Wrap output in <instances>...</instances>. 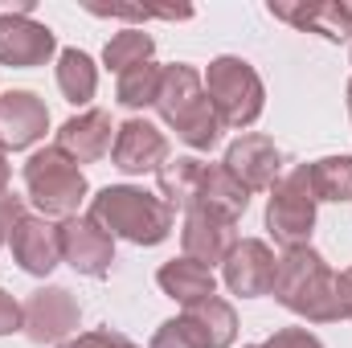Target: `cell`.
<instances>
[{
    "label": "cell",
    "mask_w": 352,
    "mask_h": 348,
    "mask_svg": "<svg viewBox=\"0 0 352 348\" xmlns=\"http://www.w3.org/2000/svg\"><path fill=\"white\" fill-rule=\"evenodd\" d=\"M274 303L287 307L291 316L307 324H340L344 316V295H340V270H332L328 259L311 246L283 250L278 274L270 287Z\"/></svg>",
    "instance_id": "cell-1"
},
{
    "label": "cell",
    "mask_w": 352,
    "mask_h": 348,
    "mask_svg": "<svg viewBox=\"0 0 352 348\" xmlns=\"http://www.w3.org/2000/svg\"><path fill=\"white\" fill-rule=\"evenodd\" d=\"M90 221H98L111 238H123L131 246H160L176 226V213L164 205L160 193H148L140 184H107L90 197Z\"/></svg>",
    "instance_id": "cell-2"
},
{
    "label": "cell",
    "mask_w": 352,
    "mask_h": 348,
    "mask_svg": "<svg viewBox=\"0 0 352 348\" xmlns=\"http://www.w3.org/2000/svg\"><path fill=\"white\" fill-rule=\"evenodd\" d=\"M156 111L164 119V127H173L176 140L188 144L192 152H213L221 144V119L205 94V78L197 66H184L173 62L164 66V78H160V94H156Z\"/></svg>",
    "instance_id": "cell-3"
},
{
    "label": "cell",
    "mask_w": 352,
    "mask_h": 348,
    "mask_svg": "<svg viewBox=\"0 0 352 348\" xmlns=\"http://www.w3.org/2000/svg\"><path fill=\"white\" fill-rule=\"evenodd\" d=\"M21 180H25V201H33V209L41 217H74L78 205L87 201L90 184H87V173L54 144V148H41L25 160L21 168Z\"/></svg>",
    "instance_id": "cell-4"
},
{
    "label": "cell",
    "mask_w": 352,
    "mask_h": 348,
    "mask_svg": "<svg viewBox=\"0 0 352 348\" xmlns=\"http://www.w3.org/2000/svg\"><path fill=\"white\" fill-rule=\"evenodd\" d=\"M205 78V94L221 119V127H234V131H246L258 123L266 107V87L258 78V70L246 62V58H234V54H221L209 62V70L201 74Z\"/></svg>",
    "instance_id": "cell-5"
},
{
    "label": "cell",
    "mask_w": 352,
    "mask_h": 348,
    "mask_svg": "<svg viewBox=\"0 0 352 348\" xmlns=\"http://www.w3.org/2000/svg\"><path fill=\"white\" fill-rule=\"evenodd\" d=\"M316 193L307 184V164L283 173V180L270 188L266 201V234L283 246V250H299L311 246V230H316Z\"/></svg>",
    "instance_id": "cell-6"
},
{
    "label": "cell",
    "mask_w": 352,
    "mask_h": 348,
    "mask_svg": "<svg viewBox=\"0 0 352 348\" xmlns=\"http://www.w3.org/2000/svg\"><path fill=\"white\" fill-rule=\"evenodd\" d=\"M78 320L82 307L66 287H37L25 299V336L33 345H62L70 336H78Z\"/></svg>",
    "instance_id": "cell-7"
},
{
    "label": "cell",
    "mask_w": 352,
    "mask_h": 348,
    "mask_svg": "<svg viewBox=\"0 0 352 348\" xmlns=\"http://www.w3.org/2000/svg\"><path fill=\"white\" fill-rule=\"evenodd\" d=\"M58 54V33L33 12H0V66L8 70H37Z\"/></svg>",
    "instance_id": "cell-8"
},
{
    "label": "cell",
    "mask_w": 352,
    "mask_h": 348,
    "mask_svg": "<svg viewBox=\"0 0 352 348\" xmlns=\"http://www.w3.org/2000/svg\"><path fill=\"white\" fill-rule=\"evenodd\" d=\"M230 176L246 188V193H270L278 180H283V164H287V156H283V148L263 135V131H246V135H238L230 148H226V160H221Z\"/></svg>",
    "instance_id": "cell-9"
},
{
    "label": "cell",
    "mask_w": 352,
    "mask_h": 348,
    "mask_svg": "<svg viewBox=\"0 0 352 348\" xmlns=\"http://www.w3.org/2000/svg\"><path fill=\"white\" fill-rule=\"evenodd\" d=\"M168 135L152 123V119H123L115 127V144H111V164L127 176H144V173H160L168 164Z\"/></svg>",
    "instance_id": "cell-10"
},
{
    "label": "cell",
    "mask_w": 352,
    "mask_h": 348,
    "mask_svg": "<svg viewBox=\"0 0 352 348\" xmlns=\"http://www.w3.org/2000/svg\"><path fill=\"white\" fill-rule=\"evenodd\" d=\"M274 274H278V259L263 238H238V246L221 262V283L230 287V295H242V299L270 295Z\"/></svg>",
    "instance_id": "cell-11"
},
{
    "label": "cell",
    "mask_w": 352,
    "mask_h": 348,
    "mask_svg": "<svg viewBox=\"0 0 352 348\" xmlns=\"http://www.w3.org/2000/svg\"><path fill=\"white\" fill-rule=\"evenodd\" d=\"M58 234H62V262L74 266L78 274L87 279H107L111 274V262H115V238L90 221V217H66L58 221Z\"/></svg>",
    "instance_id": "cell-12"
},
{
    "label": "cell",
    "mask_w": 352,
    "mask_h": 348,
    "mask_svg": "<svg viewBox=\"0 0 352 348\" xmlns=\"http://www.w3.org/2000/svg\"><path fill=\"white\" fill-rule=\"evenodd\" d=\"M8 250H12V262L25 274L45 279V274H54L62 266V234H58V226L50 217L25 213L8 234Z\"/></svg>",
    "instance_id": "cell-13"
},
{
    "label": "cell",
    "mask_w": 352,
    "mask_h": 348,
    "mask_svg": "<svg viewBox=\"0 0 352 348\" xmlns=\"http://www.w3.org/2000/svg\"><path fill=\"white\" fill-rule=\"evenodd\" d=\"M50 131V111L33 90H8L0 94V148L25 152Z\"/></svg>",
    "instance_id": "cell-14"
},
{
    "label": "cell",
    "mask_w": 352,
    "mask_h": 348,
    "mask_svg": "<svg viewBox=\"0 0 352 348\" xmlns=\"http://www.w3.org/2000/svg\"><path fill=\"white\" fill-rule=\"evenodd\" d=\"M180 246H184V259H192L213 270L238 246V230H234V221L213 217V213H205V209L192 205L184 213V226H180Z\"/></svg>",
    "instance_id": "cell-15"
},
{
    "label": "cell",
    "mask_w": 352,
    "mask_h": 348,
    "mask_svg": "<svg viewBox=\"0 0 352 348\" xmlns=\"http://www.w3.org/2000/svg\"><path fill=\"white\" fill-rule=\"evenodd\" d=\"M111 144H115V123H111V111H98V107L70 115L58 127V148L74 164H94V160L111 156Z\"/></svg>",
    "instance_id": "cell-16"
},
{
    "label": "cell",
    "mask_w": 352,
    "mask_h": 348,
    "mask_svg": "<svg viewBox=\"0 0 352 348\" xmlns=\"http://www.w3.org/2000/svg\"><path fill=\"white\" fill-rule=\"evenodd\" d=\"M266 12H270L274 21H287V25H295V29L320 33V37H328V41H349L352 37V29L340 25L332 0H270Z\"/></svg>",
    "instance_id": "cell-17"
},
{
    "label": "cell",
    "mask_w": 352,
    "mask_h": 348,
    "mask_svg": "<svg viewBox=\"0 0 352 348\" xmlns=\"http://www.w3.org/2000/svg\"><path fill=\"white\" fill-rule=\"evenodd\" d=\"M156 287L176 299L180 307H188V303H197V299H209V295H217V274L209 270V266H201V262L192 259H173L164 262L160 270H156Z\"/></svg>",
    "instance_id": "cell-18"
},
{
    "label": "cell",
    "mask_w": 352,
    "mask_h": 348,
    "mask_svg": "<svg viewBox=\"0 0 352 348\" xmlns=\"http://www.w3.org/2000/svg\"><path fill=\"white\" fill-rule=\"evenodd\" d=\"M192 205L205 209V213H213V217H226V221L238 226V217L250 209V193L230 176L226 164H209V168H205V180H201V193H197Z\"/></svg>",
    "instance_id": "cell-19"
},
{
    "label": "cell",
    "mask_w": 352,
    "mask_h": 348,
    "mask_svg": "<svg viewBox=\"0 0 352 348\" xmlns=\"http://www.w3.org/2000/svg\"><path fill=\"white\" fill-rule=\"evenodd\" d=\"M184 320L192 324V332L201 336L205 348H230L238 340V312L230 299L221 295H209V299H197L184 307Z\"/></svg>",
    "instance_id": "cell-20"
},
{
    "label": "cell",
    "mask_w": 352,
    "mask_h": 348,
    "mask_svg": "<svg viewBox=\"0 0 352 348\" xmlns=\"http://www.w3.org/2000/svg\"><path fill=\"white\" fill-rule=\"evenodd\" d=\"M205 160H197V156H176L168 160L160 173H156V184H160V197H164V205L173 209V213H188L192 209V201H197V193H201V180H205Z\"/></svg>",
    "instance_id": "cell-21"
},
{
    "label": "cell",
    "mask_w": 352,
    "mask_h": 348,
    "mask_svg": "<svg viewBox=\"0 0 352 348\" xmlns=\"http://www.w3.org/2000/svg\"><path fill=\"white\" fill-rule=\"evenodd\" d=\"M58 90H62L66 102L87 107L90 98H94V90H98V66H94V58L82 54V50H62L58 54Z\"/></svg>",
    "instance_id": "cell-22"
},
{
    "label": "cell",
    "mask_w": 352,
    "mask_h": 348,
    "mask_svg": "<svg viewBox=\"0 0 352 348\" xmlns=\"http://www.w3.org/2000/svg\"><path fill=\"white\" fill-rule=\"evenodd\" d=\"M307 184L316 193V201H332L344 205L352 201V156H320L307 164Z\"/></svg>",
    "instance_id": "cell-23"
},
{
    "label": "cell",
    "mask_w": 352,
    "mask_h": 348,
    "mask_svg": "<svg viewBox=\"0 0 352 348\" xmlns=\"http://www.w3.org/2000/svg\"><path fill=\"white\" fill-rule=\"evenodd\" d=\"M160 78H164V66H156V62H144V66L123 70L119 83H115V102L127 107V111H148V107H156Z\"/></svg>",
    "instance_id": "cell-24"
},
{
    "label": "cell",
    "mask_w": 352,
    "mask_h": 348,
    "mask_svg": "<svg viewBox=\"0 0 352 348\" xmlns=\"http://www.w3.org/2000/svg\"><path fill=\"white\" fill-rule=\"evenodd\" d=\"M152 54H156V41H152V33H144V29H119V33L107 41V50H102V62H107L115 74H123V70H131V66H144V62H152Z\"/></svg>",
    "instance_id": "cell-25"
},
{
    "label": "cell",
    "mask_w": 352,
    "mask_h": 348,
    "mask_svg": "<svg viewBox=\"0 0 352 348\" xmlns=\"http://www.w3.org/2000/svg\"><path fill=\"white\" fill-rule=\"evenodd\" d=\"M148 348H205V345H201V336L192 332V324H188L184 316H176V320H164V324L152 332Z\"/></svg>",
    "instance_id": "cell-26"
},
{
    "label": "cell",
    "mask_w": 352,
    "mask_h": 348,
    "mask_svg": "<svg viewBox=\"0 0 352 348\" xmlns=\"http://www.w3.org/2000/svg\"><path fill=\"white\" fill-rule=\"evenodd\" d=\"M58 348H140L131 336L115 332V328H90V332H78L70 340H62Z\"/></svg>",
    "instance_id": "cell-27"
},
{
    "label": "cell",
    "mask_w": 352,
    "mask_h": 348,
    "mask_svg": "<svg viewBox=\"0 0 352 348\" xmlns=\"http://www.w3.org/2000/svg\"><path fill=\"white\" fill-rule=\"evenodd\" d=\"M263 348H324V340L307 328H278V332L266 336Z\"/></svg>",
    "instance_id": "cell-28"
},
{
    "label": "cell",
    "mask_w": 352,
    "mask_h": 348,
    "mask_svg": "<svg viewBox=\"0 0 352 348\" xmlns=\"http://www.w3.org/2000/svg\"><path fill=\"white\" fill-rule=\"evenodd\" d=\"M25 328V303H16L4 287H0V336H12Z\"/></svg>",
    "instance_id": "cell-29"
},
{
    "label": "cell",
    "mask_w": 352,
    "mask_h": 348,
    "mask_svg": "<svg viewBox=\"0 0 352 348\" xmlns=\"http://www.w3.org/2000/svg\"><path fill=\"white\" fill-rule=\"evenodd\" d=\"M340 295H344V316L352 320V266L340 270Z\"/></svg>",
    "instance_id": "cell-30"
},
{
    "label": "cell",
    "mask_w": 352,
    "mask_h": 348,
    "mask_svg": "<svg viewBox=\"0 0 352 348\" xmlns=\"http://www.w3.org/2000/svg\"><path fill=\"white\" fill-rule=\"evenodd\" d=\"M336 4V17H340V25L344 29H352V0H332Z\"/></svg>",
    "instance_id": "cell-31"
},
{
    "label": "cell",
    "mask_w": 352,
    "mask_h": 348,
    "mask_svg": "<svg viewBox=\"0 0 352 348\" xmlns=\"http://www.w3.org/2000/svg\"><path fill=\"white\" fill-rule=\"evenodd\" d=\"M8 180H12V168H8V152L0 148V193H8Z\"/></svg>",
    "instance_id": "cell-32"
},
{
    "label": "cell",
    "mask_w": 352,
    "mask_h": 348,
    "mask_svg": "<svg viewBox=\"0 0 352 348\" xmlns=\"http://www.w3.org/2000/svg\"><path fill=\"white\" fill-rule=\"evenodd\" d=\"M4 242H8V230H4V221H0V246H4Z\"/></svg>",
    "instance_id": "cell-33"
},
{
    "label": "cell",
    "mask_w": 352,
    "mask_h": 348,
    "mask_svg": "<svg viewBox=\"0 0 352 348\" xmlns=\"http://www.w3.org/2000/svg\"><path fill=\"white\" fill-rule=\"evenodd\" d=\"M349 115H352V78H349Z\"/></svg>",
    "instance_id": "cell-34"
},
{
    "label": "cell",
    "mask_w": 352,
    "mask_h": 348,
    "mask_svg": "<svg viewBox=\"0 0 352 348\" xmlns=\"http://www.w3.org/2000/svg\"><path fill=\"white\" fill-rule=\"evenodd\" d=\"M242 348H263V345H242Z\"/></svg>",
    "instance_id": "cell-35"
},
{
    "label": "cell",
    "mask_w": 352,
    "mask_h": 348,
    "mask_svg": "<svg viewBox=\"0 0 352 348\" xmlns=\"http://www.w3.org/2000/svg\"><path fill=\"white\" fill-rule=\"evenodd\" d=\"M349 62H352V50H349Z\"/></svg>",
    "instance_id": "cell-36"
}]
</instances>
